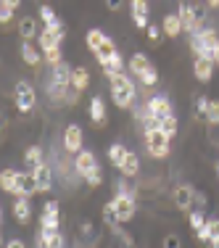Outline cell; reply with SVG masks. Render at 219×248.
Segmentation results:
<instances>
[{"label": "cell", "mask_w": 219, "mask_h": 248, "mask_svg": "<svg viewBox=\"0 0 219 248\" xmlns=\"http://www.w3.org/2000/svg\"><path fill=\"white\" fill-rule=\"evenodd\" d=\"M106 79L111 82V98L119 108H132L138 100V87H135L132 74L127 72H103Z\"/></svg>", "instance_id": "cell-1"}, {"label": "cell", "mask_w": 219, "mask_h": 248, "mask_svg": "<svg viewBox=\"0 0 219 248\" xmlns=\"http://www.w3.org/2000/svg\"><path fill=\"white\" fill-rule=\"evenodd\" d=\"M217 43H219L217 29H211V27H203L201 32H195L193 37H190V48H193L195 56H201V58H211V61H214Z\"/></svg>", "instance_id": "cell-2"}, {"label": "cell", "mask_w": 219, "mask_h": 248, "mask_svg": "<svg viewBox=\"0 0 219 248\" xmlns=\"http://www.w3.org/2000/svg\"><path fill=\"white\" fill-rule=\"evenodd\" d=\"M169 135L164 132L161 127L158 129H148L145 132V151L151 158H167L169 156Z\"/></svg>", "instance_id": "cell-3"}, {"label": "cell", "mask_w": 219, "mask_h": 248, "mask_svg": "<svg viewBox=\"0 0 219 248\" xmlns=\"http://www.w3.org/2000/svg\"><path fill=\"white\" fill-rule=\"evenodd\" d=\"M14 103L16 108L21 111V114H29V111L34 108V103H37V93H34V87L29 85L27 79H19L14 87Z\"/></svg>", "instance_id": "cell-4"}, {"label": "cell", "mask_w": 219, "mask_h": 248, "mask_svg": "<svg viewBox=\"0 0 219 248\" xmlns=\"http://www.w3.org/2000/svg\"><path fill=\"white\" fill-rule=\"evenodd\" d=\"M24 172H16V169H3V174H0V187H3L5 193H11L14 198H27L24 196Z\"/></svg>", "instance_id": "cell-5"}, {"label": "cell", "mask_w": 219, "mask_h": 248, "mask_svg": "<svg viewBox=\"0 0 219 248\" xmlns=\"http://www.w3.org/2000/svg\"><path fill=\"white\" fill-rule=\"evenodd\" d=\"M114 206H116V219H119V224L129 222L135 214H138L135 193H116V196H114Z\"/></svg>", "instance_id": "cell-6"}, {"label": "cell", "mask_w": 219, "mask_h": 248, "mask_svg": "<svg viewBox=\"0 0 219 248\" xmlns=\"http://www.w3.org/2000/svg\"><path fill=\"white\" fill-rule=\"evenodd\" d=\"M85 145V135H82V127L79 124H69L66 129H63V151L66 153H79V151H85L82 148Z\"/></svg>", "instance_id": "cell-7"}, {"label": "cell", "mask_w": 219, "mask_h": 248, "mask_svg": "<svg viewBox=\"0 0 219 248\" xmlns=\"http://www.w3.org/2000/svg\"><path fill=\"white\" fill-rule=\"evenodd\" d=\"M95 169H98V158H95V153H93V151H79L74 156V174L77 177L85 180V177L90 172H95Z\"/></svg>", "instance_id": "cell-8"}, {"label": "cell", "mask_w": 219, "mask_h": 248, "mask_svg": "<svg viewBox=\"0 0 219 248\" xmlns=\"http://www.w3.org/2000/svg\"><path fill=\"white\" fill-rule=\"evenodd\" d=\"M148 103V114L158 116V119H167V116H174V106L167 95H153L145 100Z\"/></svg>", "instance_id": "cell-9"}, {"label": "cell", "mask_w": 219, "mask_h": 248, "mask_svg": "<svg viewBox=\"0 0 219 248\" xmlns=\"http://www.w3.org/2000/svg\"><path fill=\"white\" fill-rule=\"evenodd\" d=\"M214 69H217V63L211 61V58L195 56V61H193V74H195V79H198V82H211Z\"/></svg>", "instance_id": "cell-10"}, {"label": "cell", "mask_w": 219, "mask_h": 248, "mask_svg": "<svg viewBox=\"0 0 219 248\" xmlns=\"http://www.w3.org/2000/svg\"><path fill=\"white\" fill-rule=\"evenodd\" d=\"M172 201H174L177 209L188 211V209L193 206V201H195V190H193L190 185H177L174 193H172Z\"/></svg>", "instance_id": "cell-11"}, {"label": "cell", "mask_w": 219, "mask_h": 248, "mask_svg": "<svg viewBox=\"0 0 219 248\" xmlns=\"http://www.w3.org/2000/svg\"><path fill=\"white\" fill-rule=\"evenodd\" d=\"M116 169H119L122 177H138V174H140V156H138L135 151H127Z\"/></svg>", "instance_id": "cell-12"}, {"label": "cell", "mask_w": 219, "mask_h": 248, "mask_svg": "<svg viewBox=\"0 0 219 248\" xmlns=\"http://www.w3.org/2000/svg\"><path fill=\"white\" fill-rule=\"evenodd\" d=\"M148 14H151L148 0H132V21H135V27H138V29H148V27H151Z\"/></svg>", "instance_id": "cell-13"}, {"label": "cell", "mask_w": 219, "mask_h": 248, "mask_svg": "<svg viewBox=\"0 0 219 248\" xmlns=\"http://www.w3.org/2000/svg\"><path fill=\"white\" fill-rule=\"evenodd\" d=\"M72 72L74 69L69 66L66 61L56 63V66H50V82H56V85H61V87H72Z\"/></svg>", "instance_id": "cell-14"}, {"label": "cell", "mask_w": 219, "mask_h": 248, "mask_svg": "<svg viewBox=\"0 0 219 248\" xmlns=\"http://www.w3.org/2000/svg\"><path fill=\"white\" fill-rule=\"evenodd\" d=\"M37 246H45V248H63V235L58 230H37Z\"/></svg>", "instance_id": "cell-15"}, {"label": "cell", "mask_w": 219, "mask_h": 248, "mask_svg": "<svg viewBox=\"0 0 219 248\" xmlns=\"http://www.w3.org/2000/svg\"><path fill=\"white\" fill-rule=\"evenodd\" d=\"M32 174H34V180H37L40 193H50V190H53V169H50L45 161L40 164L37 169H32Z\"/></svg>", "instance_id": "cell-16"}, {"label": "cell", "mask_w": 219, "mask_h": 248, "mask_svg": "<svg viewBox=\"0 0 219 248\" xmlns=\"http://www.w3.org/2000/svg\"><path fill=\"white\" fill-rule=\"evenodd\" d=\"M177 16H180V21H182V27H185V32L193 37V34L198 32V29H195V19H193V5L182 0V3L177 5Z\"/></svg>", "instance_id": "cell-17"}, {"label": "cell", "mask_w": 219, "mask_h": 248, "mask_svg": "<svg viewBox=\"0 0 219 248\" xmlns=\"http://www.w3.org/2000/svg\"><path fill=\"white\" fill-rule=\"evenodd\" d=\"M11 211H14V219L19 224H29V219H32V206H29V198H16L14 206H11Z\"/></svg>", "instance_id": "cell-18"}, {"label": "cell", "mask_w": 219, "mask_h": 248, "mask_svg": "<svg viewBox=\"0 0 219 248\" xmlns=\"http://www.w3.org/2000/svg\"><path fill=\"white\" fill-rule=\"evenodd\" d=\"M151 66H153V63L148 61V56H145V53H132V58L127 61L129 74H135V77H143V74H145Z\"/></svg>", "instance_id": "cell-19"}, {"label": "cell", "mask_w": 219, "mask_h": 248, "mask_svg": "<svg viewBox=\"0 0 219 248\" xmlns=\"http://www.w3.org/2000/svg\"><path fill=\"white\" fill-rule=\"evenodd\" d=\"M161 29H164V34L167 37H180L182 32H185V27H182V21H180V16L177 14H167L161 19Z\"/></svg>", "instance_id": "cell-20"}, {"label": "cell", "mask_w": 219, "mask_h": 248, "mask_svg": "<svg viewBox=\"0 0 219 248\" xmlns=\"http://www.w3.org/2000/svg\"><path fill=\"white\" fill-rule=\"evenodd\" d=\"M19 37L29 43V40L37 37V19H32V16H24V19H19Z\"/></svg>", "instance_id": "cell-21"}, {"label": "cell", "mask_w": 219, "mask_h": 248, "mask_svg": "<svg viewBox=\"0 0 219 248\" xmlns=\"http://www.w3.org/2000/svg\"><path fill=\"white\" fill-rule=\"evenodd\" d=\"M72 87L77 93H85L87 87H90V72H87L85 66H74L72 72Z\"/></svg>", "instance_id": "cell-22"}, {"label": "cell", "mask_w": 219, "mask_h": 248, "mask_svg": "<svg viewBox=\"0 0 219 248\" xmlns=\"http://www.w3.org/2000/svg\"><path fill=\"white\" fill-rule=\"evenodd\" d=\"M90 122L95 124V127H100V124L106 122V103L100 95H95L90 100Z\"/></svg>", "instance_id": "cell-23"}, {"label": "cell", "mask_w": 219, "mask_h": 248, "mask_svg": "<svg viewBox=\"0 0 219 248\" xmlns=\"http://www.w3.org/2000/svg\"><path fill=\"white\" fill-rule=\"evenodd\" d=\"M219 235V217H211V219H206V227L198 230L195 232V238L201 240V243H211V238Z\"/></svg>", "instance_id": "cell-24"}, {"label": "cell", "mask_w": 219, "mask_h": 248, "mask_svg": "<svg viewBox=\"0 0 219 248\" xmlns=\"http://www.w3.org/2000/svg\"><path fill=\"white\" fill-rule=\"evenodd\" d=\"M21 58H24V63H27V66H37V63L43 61L40 50L34 48L32 43H21Z\"/></svg>", "instance_id": "cell-25"}, {"label": "cell", "mask_w": 219, "mask_h": 248, "mask_svg": "<svg viewBox=\"0 0 219 248\" xmlns=\"http://www.w3.org/2000/svg\"><path fill=\"white\" fill-rule=\"evenodd\" d=\"M40 164H43V148H40V145H32V148L24 153V167H29V172H32Z\"/></svg>", "instance_id": "cell-26"}, {"label": "cell", "mask_w": 219, "mask_h": 248, "mask_svg": "<svg viewBox=\"0 0 219 248\" xmlns=\"http://www.w3.org/2000/svg\"><path fill=\"white\" fill-rule=\"evenodd\" d=\"M106 40H109V37H106V34L100 32V29H90V32L85 34V43H87V48H90L93 53H98V48L106 43Z\"/></svg>", "instance_id": "cell-27"}, {"label": "cell", "mask_w": 219, "mask_h": 248, "mask_svg": "<svg viewBox=\"0 0 219 248\" xmlns=\"http://www.w3.org/2000/svg\"><path fill=\"white\" fill-rule=\"evenodd\" d=\"M114 53H116V45H114V40L109 37V40H106V43L98 48V53H95L98 63H100V66H106V63H109V58L114 56Z\"/></svg>", "instance_id": "cell-28"}, {"label": "cell", "mask_w": 219, "mask_h": 248, "mask_svg": "<svg viewBox=\"0 0 219 248\" xmlns=\"http://www.w3.org/2000/svg\"><path fill=\"white\" fill-rule=\"evenodd\" d=\"M37 43H40V48H43V53H45V50L56 48V45H61V40H58L56 34H50L48 29H43V32L37 34Z\"/></svg>", "instance_id": "cell-29"}, {"label": "cell", "mask_w": 219, "mask_h": 248, "mask_svg": "<svg viewBox=\"0 0 219 248\" xmlns=\"http://www.w3.org/2000/svg\"><path fill=\"white\" fill-rule=\"evenodd\" d=\"M40 227L43 230H58L61 227V214H40Z\"/></svg>", "instance_id": "cell-30"}, {"label": "cell", "mask_w": 219, "mask_h": 248, "mask_svg": "<svg viewBox=\"0 0 219 248\" xmlns=\"http://www.w3.org/2000/svg\"><path fill=\"white\" fill-rule=\"evenodd\" d=\"M124 153H127V145H122V143H114L109 148V161L114 164V167H119V161L124 158Z\"/></svg>", "instance_id": "cell-31"}, {"label": "cell", "mask_w": 219, "mask_h": 248, "mask_svg": "<svg viewBox=\"0 0 219 248\" xmlns=\"http://www.w3.org/2000/svg\"><path fill=\"white\" fill-rule=\"evenodd\" d=\"M37 16L43 19V24H45V27H50V24H56V21H58L56 11H53L50 5H40V8H37Z\"/></svg>", "instance_id": "cell-32"}, {"label": "cell", "mask_w": 219, "mask_h": 248, "mask_svg": "<svg viewBox=\"0 0 219 248\" xmlns=\"http://www.w3.org/2000/svg\"><path fill=\"white\" fill-rule=\"evenodd\" d=\"M21 185H24V196H27V198H32L34 193H40L37 180H34V174H32V172H24V182H21Z\"/></svg>", "instance_id": "cell-33"}, {"label": "cell", "mask_w": 219, "mask_h": 248, "mask_svg": "<svg viewBox=\"0 0 219 248\" xmlns=\"http://www.w3.org/2000/svg\"><path fill=\"white\" fill-rule=\"evenodd\" d=\"M193 5V19H195V29H203L206 27V5H198V3H190Z\"/></svg>", "instance_id": "cell-34"}, {"label": "cell", "mask_w": 219, "mask_h": 248, "mask_svg": "<svg viewBox=\"0 0 219 248\" xmlns=\"http://www.w3.org/2000/svg\"><path fill=\"white\" fill-rule=\"evenodd\" d=\"M43 58H45V61H48V66H56V63H61V61H63V53H61V45H56V48L45 50V53H43Z\"/></svg>", "instance_id": "cell-35"}, {"label": "cell", "mask_w": 219, "mask_h": 248, "mask_svg": "<svg viewBox=\"0 0 219 248\" xmlns=\"http://www.w3.org/2000/svg\"><path fill=\"white\" fill-rule=\"evenodd\" d=\"M206 124H211V127H219V100H211L209 114H206Z\"/></svg>", "instance_id": "cell-36"}, {"label": "cell", "mask_w": 219, "mask_h": 248, "mask_svg": "<svg viewBox=\"0 0 219 248\" xmlns=\"http://www.w3.org/2000/svg\"><path fill=\"white\" fill-rule=\"evenodd\" d=\"M140 82H143L145 87H153V85H158V72H156V66H151L143 77H138Z\"/></svg>", "instance_id": "cell-37"}, {"label": "cell", "mask_w": 219, "mask_h": 248, "mask_svg": "<svg viewBox=\"0 0 219 248\" xmlns=\"http://www.w3.org/2000/svg\"><path fill=\"white\" fill-rule=\"evenodd\" d=\"M190 227L195 230V232L206 227V217H203V211H190Z\"/></svg>", "instance_id": "cell-38"}, {"label": "cell", "mask_w": 219, "mask_h": 248, "mask_svg": "<svg viewBox=\"0 0 219 248\" xmlns=\"http://www.w3.org/2000/svg\"><path fill=\"white\" fill-rule=\"evenodd\" d=\"M161 129L169 135V138H174V135H177V129H180V127H177V116H167V119L161 122Z\"/></svg>", "instance_id": "cell-39"}, {"label": "cell", "mask_w": 219, "mask_h": 248, "mask_svg": "<svg viewBox=\"0 0 219 248\" xmlns=\"http://www.w3.org/2000/svg\"><path fill=\"white\" fill-rule=\"evenodd\" d=\"M209 106H211L209 98H206V95H198V100H195V114H198V116H206V114H209Z\"/></svg>", "instance_id": "cell-40"}, {"label": "cell", "mask_w": 219, "mask_h": 248, "mask_svg": "<svg viewBox=\"0 0 219 248\" xmlns=\"http://www.w3.org/2000/svg\"><path fill=\"white\" fill-rule=\"evenodd\" d=\"M161 248H182V240H180V235H174V232L164 235V240H161Z\"/></svg>", "instance_id": "cell-41"}, {"label": "cell", "mask_w": 219, "mask_h": 248, "mask_svg": "<svg viewBox=\"0 0 219 248\" xmlns=\"http://www.w3.org/2000/svg\"><path fill=\"white\" fill-rule=\"evenodd\" d=\"M45 29H48L50 34H56V37L63 43V37H66V24H63V21H56V24H50V27H45Z\"/></svg>", "instance_id": "cell-42"}, {"label": "cell", "mask_w": 219, "mask_h": 248, "mask_svg": "<svg viewBox=\"0 0 219 248\" xmlns=\"http://www.w3.org/2000/svg\"><path fill=\"white\" fill-rule=\"evenodd\" d=\"M161 32H164V29L156 27V24L148 27V37H151V45H158V43H161Z\"/></svg>", "instance_id": "cell-43"}, {"label": "cell", "mask_w": 219, "mask_h": 248, "mask_svg": "<svg viewBox=\"0 0 219 248\" xmlns=\"http://www.w3.org/2000/svg\"><path fill=\"white\" fill-rule=\"evenodd\" d=\"M11 19H14V8H8V5H0V24L8 27Z\"/></svg>", "instance_id": "cell-44"}, {"label": "cell", "mask_w": 219, "mask_h": 248, "mask_svg": "<svg viewBox=\"0 0 219 248\" xmlns=\"http://www.w3.org/2000/svg\"><path fill=\"white\" fill-rule=\"evenodd\" d=\"M85 182H87L90 187H98L100 182H103V174H100V167L95 169V172H90V174H87V177H85Z\"/></svg>", "instance_id": "cell-45"}, {"label": "cell", "mask_w": 219, "mask_h": 248, "mask_svg": "<svg viewBox=\"0 0 219 248\" xmlns=\"http://www.w3.org/2000/svg\"><path fill=\"white\" fill-rule=\"evenodd\" d=\"M161 122H164V119H158V116L148 114L145 122H143V124H145V132H148V129H158V127H161Z\"/></svg>", "instance_id": "cell-46"}, {"label": "cell", "mask_w": 219, "mask_h": 248, "mask_svg": "<svg viewBox=\"0 0 219 248\" xmlns=\"http://www.w3.org/2000/svg\"><path fill=\"white\" fill-rule=\"evenodd\" d=\"M43 211H45V214H61V209H58V201H45Z\"/></svg>", "instance_id": "cell-47"}, {"label": "cell", "mask_w": 219, "mask_h": 248, "mask_svg": "<svg viewBox=\"0 0 219 248\" xmlns=\"http://www.w3.org/2000/svg\"><path fill=\"white\" fill-rule=\"evenodd\" d=\"M122 5H124V0H106V8L109 11H122Z\"/></svg>", "instance_id": "cell-48"}, {"label": "cell", "mask_w": 219, "mask_h": 248, "mask_svg": "<svg viewBox=\"0 0 219 248\" xmlns=\"http://www.w3.org/2000/svg\"><path fill=\"white\" fill-rule=\"evenodd\" d=\"M5 248H27V246H24V240H21V238H14V240L5 243Z\"/></svg>", "instance_id": "cell-49"}, {"label": "cell", "mask_w": 219, "mask_h": 248, "mask_svg": "<svg viewBox=\"0 0 219 248\" xmlns=\"http://www.w3.org/2000/svg\"><path fill=\"white\" fill-rule=\"evenodd\" d=\"M0 5H8V8H19L21 0H0Z\"/></svg>", "instance_id": "cell-50"}, {"label": "cell", "mask_w": 219, "mask_h": 248, "mask_svg": "<svg viewBox=\"0 0 219 248\" xmlns=\"http://www.w3.org/2000/svg\"><path fill=\"white\" fill-rule=\"evenodd\" d=\"M79 230H82V235H90V232H93V224H90V222H85Z\"/></svg>", "instance_id": "cell-51"}, {"label": "cell", "mask_w": 219, "mask_h": 248, "mask_svg": "<svg viewBox=\"0 0 219 248\" xmlns=\"http://www.w3.org/2000/svg\"><path fill=\"white\" fill-rule=\"evenodd\" d=\"M195 203H198V206H206V196H203V193H195Z\"/></svg>", "instance_id": "cell-52"}, {"label": "cell", "mask_w": 219, "mask_h": 248, "mask_svg": "<svg viewBox=\"0 0 219 248\" xmlns=\"http://www.w3.org/2000/svg\"><path fill=\"white\" fill-rule=\"evenodd\" d=\"M206 8H219V0H206Z\"/></svg>", "instance_id": "cell-53"}, {"label": "cell", "mask_w": 219, "mask_h": 248, "mask_svg": "<svg viewBox=\"0 0 219 248\" xmlns=\"http://www.w3.org/2000/svg\"><path fill=\"white\" fill-rule=\"evenodd\" d=\"M211 248H219V235H214V238H211Z\"/></svg>", "instance_id": "cell-54"}, {"label": "cell", "mask_w": 219, "mask_h": 248, "mask_svg": "<svg viewBox=\"0 0 219 248\" xmlns=\"http://www.w3.org/2000/svg\"><path fill=\"white\" fill-rule=\"evenodd\" d=\"M214 63L219 66V43H217V50H214Z\"/></svg>", "instance_id": "cell-55"}, {"label": "cell", "mask_w": 219, "mask_h": 248, "mask_svg": "<svg viewBox=\"0 0 219 248\" xmlns=\"http://www.w3.org/2000/svg\"><path fill=\"white\" fill-rule=\"evenodd\" d=\"M217 174H219V164H217Z\"/></svg>", "instance_id": "cell-56"}, {"label": "cell", "mask_w": 219, "mask_h": 248, "mask_svg": "<svg viewBox=\"0 0 219 248\" xmlns=\"http://www.w3.org/2000/svg\"><path fill=\"white\" fill-rule=\"evenodd\" d=\"M37 248H45V246H37Z\"/></svg>", "instance_id": "cell-57"}]
</instances>
